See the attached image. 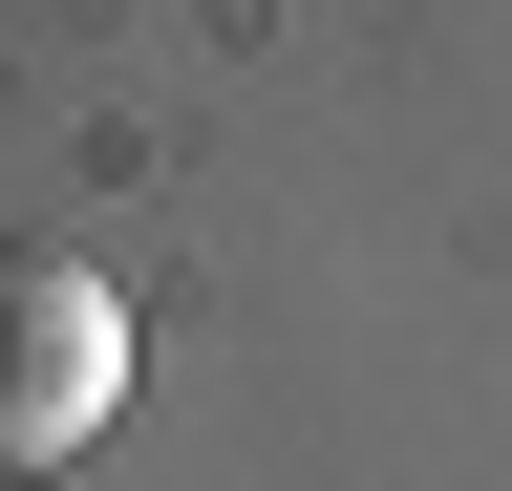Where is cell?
<instances>
[{"label": "cell", "mask_w": 512, "mask_h": 491, "mask_svg": "<svg viewBox=\"0 0 512 491\" xmlns=\"http://www.w3.org/2000/svg\"><path fill=\"white\" fill-rule=\"evenodd\" d=\"M107 406H128V299L86 257H22L0 235V470H64Z\"/></svg>", "instance_id": "6da1fadb"}]
</instances>
